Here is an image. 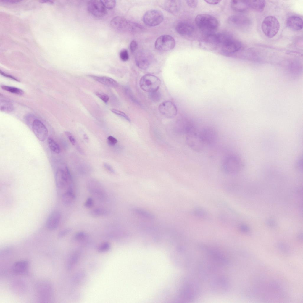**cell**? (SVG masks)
Here are the masks:
<instances>
[{
  "instance_id": "4fadbf2b",
  "label": "cell",
  "mask_w": 303,
  "mask_h": 303,
  "mask_svg": "<svg viewBox=\"0 0 303 303\" xmlns=\"http://www.w3.org/2000/svg\"><path fill=\"white\" fill-rule=\"evenodd\" d=\"M152 59V56L149 52L141 50L138 52L136 56L135 61L137 66L142 70L148 68Z\"/></svg>"
},
{
  "instance_id": "7a4b0ae2",
  "label": "cell",
  "mask_w": 303,
  "mask_h": 303,
  "mask_svg": "<svg viewBox=\"0 0 303 303\" xmlns=\"http://www.w3.org/2000/svg\"><path fill=\"white\" fill-rule=\"evenodd\" d=\"M195 23L197 26L206 34L213 33L219 26L217 19L213 16L205 14L197 15L195 19Z\"/></svg>"
},
{
  "instance_id": "74e56055",
  "label": "cell",
  "mask_w": 303,
  "mask_h": 303,
  "mask_svg": "<svg viewBox=\"0 0 303 303\" xmlns=\"http://www.w3.org/2000/svg\"><path fill=\"white\" fill-rule=\"evenodd\" d=\"M78 254L77 253L74 254L70 258L67 265V267L70 268L77 262L78 259Z\"/></svg>"
},
{
  "instance_id": "7bdbcfd3",
  "label": "cell",
  "mask_w": 303,
  "mask_h": 303,
  "mask_svg": "<svg viewBox=\"0 0 303 303\" xmlns=\"http://www.w3.org/2000/svg\"><path fill=\"white\" fill-rule=\"evenodd\" d=\"M108 143L110 146H112L117 142V140L114 137L110 136L107 138Z\"/></svg>"
},
{
  "instance_id": "ac0fdd59",
  "label": "cell",
  "mask_w": 303,
  "mask_h": 303,
  "mask_svg": "<svg viewBox=\"0 0 303 303\" xmlns=\"http://www.w3.org/2000/svg\"><path fill=\"white\" fill-rule=\"evenodd\" d=\"M88 188L90 193L97 199L102 200L104 197V190L99 183L94 181L90 182L88 184Z\"/></svg>"
},
{
  "instance_id": "9a60e30c",
  "label": "cell",
  "mask_w": 303,
  "mask_h": 303,
  "mask_svg": "<svg viewBox=\"0 0 303 303\" xmlns=\"http://www.w3.org/2000/svg\"><path fill=\"white\" fill-rule=\"evenodd\" d=\"M160 113L167 118H173L177 115V110L176 106L172 101H166L162 102L158 107Z\"/></svg>"
},
{
  "instance_id": "8992f818",
  "label": "cell",
  "mask_w": 303,
  "mask_h": 303,
  "mask_svg": "<svg viewBox=\"0 0 303 303\" xmlns=\"http://www.w3.org/2000/svg\"><path fill=\"white\" fill-rule=\"evenodd\" d=\"M161 85L160 79L156 76L146 74L141 77L139 81V86L144 91L152 92L158 90Z\"/></svg>"
},
{
  "instance_id": "4dcf8cb0",
  "label": "cell",
  "mask_w": 303,
  "mask_h": 303,
  "mask_svg": "<svg viewBox=\"0 0 303 303\" xmlns=\"http://www.w3.org/2000/svg\"><path fill=\"white\" fill-rule=\"evenodd\" d=\"M133 211L136 213L143 217L149 219H152L154 217L153 214L141 209L135 208L133 209Z\"/></svg>"
},
{
  "instance_id": "f1b7e54d",
  "label": "cell",
  "mask_w": 303,
  "mask_h": 303,
  "mask_svg": "<svg viewBox=\"0 0 303 303\" xmlns=\"http://www.w3.org/2000/svg\"><path fill=\"white\" fill-rule=\"evenodd\" d=\"M48 143L51 150L54 152L59 154L61 152V149L58 144L52 138L49 137L48 138Z\"/></svg>"
},
{
  "instance_id": "ee69618b",
  "label": "cell",
  "mask_w": 303,
  "mask_h": 303,
  "mask_svg": "<svg viewBox=\"0 0 303 303\" xmlns=\"http://www.w3.org/2000/svg\"><path fill=\"white\" fill-rule=\"evenodd\" d=\"M94 204V201L93 199L89 197L88 198L84 204L85 207L87 208H90L92 207Z\"/></svg>"
},
{
  "instance_id": "83f0119b",
  "label": "cell",
  "mask_w": 303,
  "mask_h": 303,
  "mask_svg": "<svg viewBox=\"0 0 303 303\" xmlns=\"http://www.w3.org/2000/svg\"><path fill=\"white\" fill-rule=\"evenodd\" d=\"M14 109L13 105L10 101L2 99L0 101V109L2 112H10Z\"/></svg>"
},
{
  "instance_id": "ffe728a7",
  "label": "cell",
  "mask_w": 303,
  "mask_h": 303,
  "mask_svg": "<svg viewBox=\"0 0 303 303\" xmlns=\"http://www.w3.org/2000/svg\"><path fill=\"white\" fill-rule=\"evenodd\" d=\"M162 7L165 10L171 13H175L180 10L181 2L178 0H165L163 1Z\"/></svg>"
},
{
  "instance_id": "e575fe53",
  "label": "cell",
  "mask_w": 303,
  "mask_h": 303,
  "mask_svg": "<svg viewBox=\"0 0 303 303\" xmlns=\"http://www.w3.org/2000/svg\"><path fill=\"white\" fill-rule=\"evenodd\" d=\"M194 215L196 216L201 218L205 217L207 215L206 212L203 209L197 208L194 211Z\"/></svg>"
},
{
  "instance_id": "7dc6e473",
  "label": "cell",
  "mask_w": 303,
  "mask_h": 303,
  "mask_svg": "<svg viewBox=\"0 0 303 303\" xmlns=\"http://www.w3.org/2000/svg\"><path fill=\"white\" fill-rule=\"evenodd\" d=\"M137 47V43L136 41H132L130 44V49L132 52H134L136 49Z\"/></svg>"
},
{
  "instance_id": "5bb4252c",
  "label": "cell",
  "mask_w": 303,
  "mask_h": 303,
  "mask_svg": "<svg viewBox=\"0 0 303 303\" xmlns=\"http://www.w3.org/2000/svg\"><path fill=\"white\" fill-rule=\"evenodd\" d=\"M200 138L204 145H212L216 141L217 138L216 132L213 128H205L199 132Z\"/></svg>"
},
{
  "instance_id": "30bf717a",
  "label": "cell",
  "mask_w": 303,
  "mask_h": 303,
  "mask_svg": "<svg viewBox=\"0 0 303 303\" xmlns=\"http://www.w3.org/2000/svg\"><path fill=\"white\" fill-rule=\"evenodd\" d=\"M218 45L217 34L211 33L206 34L200 41L199 45L203 49L212 51L217 49Z\"/></svg>"
},
{
  "instance_id": "d4e9b609",
  "label": "cell",
  "mask_w": 303,
  "mask_h": 303,
  "mask_svg": "<svg viewBox=\"0 0 303 303\" xmlns=\"http://www.w3.org/2000/svg\"><path fill=\"white\" fill-rule=\"evenodd\" d=\"M228 23L236 25H242L248 24L249 20L246 17L239 15H233L228 19Z\"/></svg>"
},
{
  "instance_id": "9c48e42d",
  "label": "cell",
  "mask_w": 303,
  "mask_h": 303,
  "mask_svg": "<svg viewBox=\"0 0 303 303\" xmlns=\"http://www.w3.org/2000/svg\"><path fill=\"white\" fill-rule=\"evenodd\" d=\"M175 45V41L171 36L165 35L159 37L155 43V47L162 51H168L173 49Z\"/></svg>"
},
{
  "instance_id": "b9f144b4",
  "label": "cell",
  "mask_w": 303,
  "mask_h": 303,
  "mask_svg": "<svg viewBox=\"0 0 303 303\" xmlns=\"http://www.w3.org/2000/svg\"><path fill=\"white\" fill-rule=\"evenodd\" d=\"M65 133L66 136L71 144L73 145H75L76 143V141L72 134L68 131H65Z\"/></svg>"
},
{
  "instance_id": "ba28073f",
  "label": "cell",
  "mask_w": 303,
  "mask_h": 303,
  "mask_svg": "<svg viewBox=\"0 0 303 303\" xmlns=\"http://www.w3.org/2000/svg\"><path fill=\"white\" fill-rule=\"evenodd\" d=\"M163 15L160 11L151 9L146 12L143 17V22L149 26H155L160 24L163 20Z\"/></svg>"
},
{
  "instance_id": "3957f363",
  "label": "cell",
  "mask_w": 303,
  "mask_h": 303,
  "mask_svg": "<svg viewBox=\"0 0 303 303\" xmlns=\"http://www.w3.org/2000/svg\"><path fill=\"white\" fill-rule=\"evenodd\" d=\"M56 184L58 191L61 195L67 191L72 189L71 177L67 167L65 170L58 169L55 175Z\"/></svg>"
},
{
  "instance_id": "e0dca14e",
  "label": "cell",
  "mask_w": 303,
  "mask_h": 303,
  "mask_svg": "<svg viewBox=\"0 0 303 303\" xmlns=\"http://www.w3.org/2000/svg\"><path fill=\"white\" fill-rule=\"evenodd\" d=\"M61 217V214L57 211H54L49 215L46 223V226L49 230H53L58 226Z\"/></svg>"
},
{
  "instance_id": "836d02e7",
  "label": "cell",
  "mask_w": 303,
  "mask_h": 303,
  "mask_svg": "<svg viewBox=\"0 0 303 303\" xmlns=\"http://www.w3.org/2000/svg\"><path fill=\"white\" fill-rule=\"evenodd\" d=\"M95 94L105 103H107L109 99V96L101 91H96L95 92Z\"/></svg>"
},
{
  "instance_id": "db71d44e",
  "label": "cell",
  "mask_w": 303,
  "mask_h": 303,
  "mask_svg": "<svg viewBox=\"0 0 303 303\" xmlns=\"http://www.w3.org/2000/svg\"><path fill=\"white\" fill-rule=\"evenodd\" d=\"M2 1L3 2H5V3H17V2H20V1H14V0H3V1Z\"/></svg>"
},
{
  "instance_id": "ab89813d",
  "label": "cell",
  "mask_w": 303,
  "mask_h": 303,
  "mask_svg": "<svg viewBox=\"0 0 303 303\" xmlns=\"http://www.w3.org/2000/svg\"><path fill=\"white\" fill-rule=\"evenodd\" d=\"M110 245L108 242H105L101 244L99 247L98 250L100 252H105L108 251L110 248Z\"/></svg>"
},
{
  "instance_id": "8d00e7d4",
  "label": "cell",
  "mask_w": 303,
  "mask_h": 303,
  "mask_svg": "<svg viewBox=\"0 0 303 303\" xmlns=\"http://www.w3.org/2000/svg\"><path fill=\"white\" fill-rule=\"evenodd\" d=\"M110 110L115 114L125 119L130 122L129 117L124 112L114 109H112Z\"/></svg>"
},
{
  "instance_id": "60d3db41",
  "label": "cell",
  "mask_w": 303,
  "mask_h": 303,
  "mask_svg": "<svg viewBox=\"0 0 303 303\" xmlns=\"http://www.w3.org/2000/svg\"><path fill=\"white\" fill-rule=\"evenodd\" d=\"M86 234L83 232H80L76 233L74 236L75 239L77 241L83 240L86 237Z\"/></svg>"
},
{
  "instance_id": "d590c367",
  "label": "cell",
  "mask_w": 303,
  "mask_h": 303,
  "mask_svg": "<svg viewBox=\"0 0 303 303\" xmlns=\"http://www.w3.org/2000/svg\"><path fill=\"white\" fill-rule=\"evenodd\" d=\"M106 8L112 9L115 7L116 5V1L113 0H101Z\"/></svg>"
},
{
  "instance_id": "52a82bcc",
  "label": "cell",
  "mask_w": 303,
  "mask_h": 303,
  "mask_svg": "<svg viewBox=\"0 0 303 303\" xmlns=\"http://www.w3.org/2000/svg\"><path fill=\"white\" fill-rule=\"evenodd\" d=\"M134 22L121 16H117L111 21L110 25L113 30L118 32L128 31L133 32Z\"/></svg>"
},
{
  "instance_id": "6da1fadb",
  "label": "cell",
  "mask_w": 303,
  "mask_h": 303,
  "mask_svg": "<svg viewBox=\"0 0 303 303\" xmlns=\"http://www.w3.org/2000/svg\"><path fill=\"white\" fill-rule=\"evenodd\" d=\"M217 35L219 41L218 48H220L223 53L230 54L238 51L241 49V42L233 38L230 34L222 33H218Z\"/></svg>"
},
{
  "instance_id": "f35d334b",
  "label": "cell",
  "mask_w": 303,
  "mask_h": 303,
  "mask_svg": "<svg viewBox=\"0 0 303 303\" xmlns=\"http://www.w3.org/2000/svg\"><path fill=\"white\" fill-rule=\"evenodd\" d=\"M120 57L122 61L125 62L128 61L129 59V55L127 50L125 49L121 50L120 53Z\"/></svg>"
},
{
  "instance_id": "8fae6325",
  "label": "cell",
  "mask_w": 303,
  "mask_h": 303,
  "mask_svg": "<svg viewBox=\"0 0 303 303\" xmlns=\"http://www.w3.org/2000/svg\"><path fill=\"white\" fill-rule=\"evenodd\" d=\"M186 142L190 149L196 152L202 151L205 145L196 130L187 134Z\"/></svg>"
},
{
  "instance_id": "bcb514c9",
  "label": "cell",
  "mask_w": 303,
  "mask_h": 303,
  "mask_svg": "<svg viewBox=\"0 0 303 303\" xmlns=\"http://www.w3.org/2000/svg\"><path fill=\"white\" fill-rule=\"evenodd\" d=\"M71 231V229L69 228L64 229L59 232L58 236L59 238H62L68 234Z\"/></svg>"
},
{
  "instance_id": "4316f807",
  "label": "cell",
  "mask_w": 303,
  "mask_h": 303,
  "mask_svg": "<svg viewBox=\"0 0 303 303\" xmlns=\"http://www.w3.org/2000/svg\"><path fill=\"white\" fill-rule=\"evenodd\" d=\"M63 203L68 205L71 203L74 200L75 195L73 190H70L61 195Z\"/></svg>"
},
{
  "instance_id": "d6986e66",
  "label": "cell",
  "mask_w": 303,
  "mask_h": 303,
  "mask_svg": "<svg viewBox=\"0 0 303 303\" xmlns=\"http://www.w3.org/2000/svg\"><path fill=\"white\" fill-rule=\"evenodd\" d=\"M176 30L180 35L184 36H191L194 33V28L191 24L186 22H180L176 26Z\"/></svg>"
},
{
  "instance_id": "1f68e13d",
  "label": "cell",
  "mask_w": 303,
  "mask_h": 303,
  "mask_svg": "<svg viewBox=\"0 0 303 303\" xmlns=\"http://www.w3.org/2000/svg\"><path fill=\"white\" fill-rule=\"evenodd\" d=\"M91 213L94 216H100L107 215V212L104 208H98L93 209L91 211Z\"/></svg>"
},
{
  "instance_id": "d6a6232c",
  "label": "cell",
  "mask_w": 303,
  "mask_h": 303,
  "mask_svg": "<svg viewBox=\"0 0 303 303\" xmlns=\"http://www.w3.org/2000/svg\"><path fill=\"white\" fill-rule=\"evenodd\" d=\"M149 96L150 99L155 102L159 101L161 98V94L158 90L150 92Z\"/></svg>"
},
{
  "instance_id": "f6af8a7d",
  "label": "cell",
  "mask_w": 303,
  "mask_h": 303,
  "mask_svg": "<svg viewBox=\"0 0 303 303\" xmlns=\"http://www.w3.org/2000/svg\"><path fill=\"white\" fill-rule=\"evenodd\" d=\"M186 1L188 5L192 8L196 7L198 3V1L196 0H186Z\"/></svg>"
},
{
  "instance_id": "f5cc1de1",
  "label": "cell",
  "mask_w": 303,
  "mask_h": 303,
  "mask_svg": "<svg viewBox=\"0 0 303 303\" xmlns=\"http://www.w3.org/2000/svg\"><path fill=\"white\" fill-rule=\"evenodd\" d=\"M296 166L297 168L299 170H301V168L302 169V160L299 159L296 163Z\"/></svg>"
},
{
  "instance_id": "484cf974",
  "label": "cell",
  "mask_w": 303,
  "mask_h": 303,
  "mask_svg": "<svg viewBox=\"0 0 303 303\" xmlns=\"http://www.w3.org/2000/svg\"><path fill=\"white\" fill-rule=\"evenodd\" d=\"M247 2L249 9L258 12L263 10L266 4L264 0H247Z\"/></svg>"
},
{
  "instance_id": "7402d4cb",
  "label": "cell",
  "mask_w": 303,
  "mask_h": 303,
  "mask_svg": "<svg viewBox=\"0 0 303 303\" xmlns=\"http://www.w3.org/2000/svg\"><path fill=\"white\" fill-rule=\"evenodd\" d=\"M88 76L95 80L107 86L116 87L118 85V83L116 81L109 77L93 75H89Z\"/></svg>"
},
{
  "instance_id": "c3c4849f",
  "label": "cell",
  "mask_w": 303,
  "mask_h": 303,
  "mask_svg": "<svg viewBox=\"0 0 303 303\" xmlns=\"http://www.w3.org/2000/svg\"><path fill=\"white\" fill-rule=\"evenodd\" d=\"M104 167L109 172L112 173H114V170L112 167L108 164L105 162L103 164Z\"/></svg>"
},
{
  "instance_id": "2e32d148",
  "label": "cell",
  "mask_w": 303,
  "mask_h": 303,
  "mask_svg": "<svg viewBox=\"0 0 303 303\" xmlns=\"http://www.w3.org/2000/svg\"><path fill=\"white\" fill-rule=\"evenodd\" d=\"M33 131L41 141H45L48 135V130L44 125L39 120L35 119L32 124Z\"/></svg>"
},
{
  "instance_id": "7c38bea8",
  "label": "cell",
  "mask_w": 303,
  "mask_h": 303,
  "mask_svg": "<svg viewBox=\"0 0 303 303\" xmlns=\"http://www.w3.org/2000/svg\"><path fill=\"white\" fill-rule=\"evenodd\" d=\"M87 7L88 11L93 16L101 18L105 16L106 9L101 0H90L88 1Z\"/></svg>"
},
{
  "instance_id": "f907efd6",
  "label": "cell",
  "mask_w": 303,
  "mask_h": 303,
  "mask_svg": "<svg viewBox=\"0 0 303 303\" xmlns=\"http://www.w3.org/2000/svg\"><path fill=\"white\" fill-rule=\"evenodd\" d=\"M126 89H127L126 90V91L127 92V94L128 95V96H129V97L132 100H133V101H134L135 102H136V100L135 98H134V97L133 96L132 93L131 91H130V89H129L128 88H127Z\"/></svg>"
},
{
  "instance_id": "681fc988",
  "label": "cell",
  "mask_w": 303,
  "mask_h": 303,
  "mask_svg": "<svg viewBox=\"0 0 303 303\" xmlns=\"http://www.w3.org/2000/svg\"><path fill=\"white\" fill-rule=\"evenodd\" d=\"M0 72L1 75H3L4 77L8 78H9L12 79V80H13L16 81H19V80H18L17 79H16L14 77L4 72L1 70H0Z\"/></svg>"
},
{
  "instance_id": "cb8c5ba5",
  "label": "cell",
  "mask_w": 303,
  "mask_h": 303,
  "mask_svg": "<svg viewBox=\"0 0 303 303\" xmlns=\"http://www.w3.org/2000/svg\"><path fill=\"white\" fill-rule=\"evenodd\" d=\"M28 266V263L27 261H18L14 264L12 267L13 270L17 274H24L27 272Z\"/></svg>"
},
{
  "instance_id": "277c9868",
  "label": "cell",
  "mask_w": 303,
  "mask_h": 303,
  "mask_svg": "<svg viewBox=\"0 0 303 303\" xmlns=\"http://www.w3.org/2000/svg\"><path fill=\"white\" fill-rule=\"evenodd\" d=\"M224 171L229 174H236L240 172L243 166L241 159L237 156L230 154L223 159L222 164Z\"/></svg>"
},
{
  "instance_id": "816d5d0a",
  "label": "cell",
  "mask_w": 303,
  "mask_h": 303,
  "mask_svg": "<svg viewBox=\"0 0 303 303\" xmlns=\"http://www.w3.org/2000/svg\"><path fill=\"white\" fill-rule=\"evenodd\" d=\"M204 1L209 4L216 5L219 3L221 1L216 0H204Z\"/></svg>"
},
{
  "instance_id": "603a6c76",
  "label": "cell",
  "mask_w": 303,
  "mask_h": 303,
  "mask_svg": "<svg viewBox=\"0 0 303 303\" xmlns=\"http://www.w3.org/2000/svg\"><path fill=\"white\" fill-rule=\"evenodd\" d=\"M231 8L239 12H243L249 9L247 0H231L230 2Z\"/></svg>"
},
{
  "instance_id": "5b68a950",
  "label": "cell",
  "mask_w": 303,
  "mask_h": 303,
  "mask_svg": "<svg viewBox=\"0 0 303 303\" xmlns=\"http://www.w3.org/2000/svg\"><path fill=\"white\" fill-rule=\"evenodd\" d=\"M280 28V24L277 19L272 16H268L263 20L261 29L265 35L271 38L275 36Z\"/></svg>"
},
{
  "instance_id": "f546056e",
  "label": "cell",
  "mask_w": 303,
  "mask_h": 303,
  "mask_svg": "<svg viewBox=\"0 0 303 303\" xmlns=\"http://www.w3.org/2000/svg\"><path fill=\"white\" fill-rule=\"evenodd\" d=\"M1 87L3 89L14 94L20 95L24 94L22 90L17 88L6 86H2Z\"/></svg>"
},
{
  "instance_id": "44dd1931",
  "label": "cell",
  "mask_w": 303,
  "mask_h": 303,
  "mask_svg": "<svg viewBox=\"0 0 303 303\" xmlns=\"http://www.w3.org/2000/svg\"><path fill=\"white\" fill-rule=\"evenodd\" d=\"M288 26L291 30L298 31L303 28V21L300 17L295 16L289 17L287 20Z\"/></svg>"
}]
</instances>
